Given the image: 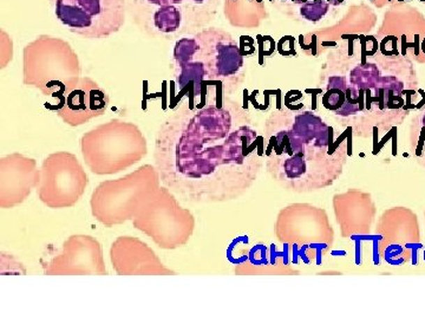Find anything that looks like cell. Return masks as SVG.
I'll return each mask as SVG.
<instances>
[{
    "label": "cell",
    "instance_id": "e0dca14e",
    "mask_svg": "<svg viewBox=\"0 0 425 319\" xmlns=\"http://www.w3.org/2000/svg\"><path fill=\"white\" fill-rule=\"evenodd\" d=\"M249 262L253 265H267L269 260L266 258V246L257 245L249 252Z\"/></svg>",
    "mask_w": 425,
    "mask_h": 319
},
{
    "label": "cell",
    "instance_id": "ffe728a7",
    "mask_svg": "<svg viewBox=\"0 0 425 319\" xmlns=\"http://www.w3.org/2000/svg\"><path fill=\"white\" fill-rule=\"evenodd\" d=\"M281 257L283 259V265H288L290 259H288V244H283V252H276V245H271V265H276V258Z\"/></svg>",
    "mask_w": 425,
    "mask_h": 319
},
{
    "label": "cell",
    "instance_id": "f546056e",
    "mask_svg": "<svg viewBox=\"0 0 425 319\" xmlns=\"http://www.w3.org/2000/svg\"><path fill=\"white\" fill-rule=\"evenodd\" d=\"M348 140V155L351 156L352 155V131H350L349 136L346 138Z\"/></svg>",
    "mask_w": 425,
    "mask_h": 319
},
{
    "label": "cell",
    "instance_id": "cb8c5ba5",
    "mask_svg": "<svg viewBox=\"0 0 425 319\" xmlns=\"http://www.w3.org/2000/svg\"><path fill=\"white\" fill-rule=\"evenodd\" d=\"M311 250H315V264L320 266L322 264V251L327 248V244L325 242H312L308 245Z\"/></svg>",
    "mask_w": 425,
    "mask_h": 319
},
{
    "label": "cell",
    "instance_id": "836d02e7",
    "mask_svg": "<svg viewBox=\"0 0 425 319\" xmlns=\"http://www.w3.org/2000/svg\"><path fill=\"white\" fill-rule=\"evenodd\" d=\"M377 134H378V133H377V128H375V138H373V140H375V142H373V149H375V147L378 146V141H377Z\"/></svg>",
    "mask_w": 425,
    "mask_h": 319
},
{
    "label": "cell",
    "instance_id": "7c38bea8",
    "mask_svg": "<svg viewBox=\"0 0 425 319\" xmlns=\"http://www.w3.org/2000/svg\"><path fill=\"white\" fill-rule=\"evenodd\" d=\"M285 174L290 179L300 177L306 172V162L304 158V153H297L291 158H288L283 163Z\"/></svg>",
    "mask_w": 425,
    "mask_h": 319
},
{
    "label": "cell",
    "instance_id": "8d00e7d4",
    "mask_svg": "<svg viewBox=\"0 0 425 319\" xmlns=\"http://www.w3.org/2000/svg\"><path fill=\"white\" fill-rule=\"evenodd\" d=\"M423 255H424V257H423V258H424V260H425V251H424V254H423Z\"/></svg>",
    "mask_w": 425,
    "mask_h": 319
},
{
    "label": "cell",
    "instance_id": "1f68e13d",
    "mask_svg": "<svg viewBox=\"0 0 425 319\" xmlns=\"http://www.w3.org/2000/svg\"><path fill=\"white\" fill-rule=\"evenodd\" d=\"M346 254H348V252H346V251L336 250L332 251V252H331V255H334V257H345Z\"/></svg>",
    "mask_w": 425,
    "mask_h": 319
},
{
    "label": "cell",
    "instance_id": "4fadbf2b",
    "mask_svg": "<svg viewBox=\"0 0 425 319\" xmlns=\"http://www.w3.org/2000/svg\"><path fill=\"white\" fill-rule=\"evenodd\" d=\"M345 101H346L345 91L338 90V89H329V90H327V93L322 97V105L326 109H329V110L337 112L338 109H341L343 107Z\"/></svg>",
    "mask_w": 425,
    "mask_h": 319
},
{
    "label": "cell",
    "instance_id": "8fae6325",
    "mask_svg": "<svg viewBox=\"0 0 425 319\" xmlns=\"http://www.w3.org/2000/svg\"><path fill=\"white\" fill-rule=\"evenodd\" d=\"M329 4L324 0H314L312 3H305L300 8V15L308 22H319L329 12Z\"/></svg>",
    "mask_w": 425,
    "mask_h": 319
},
{
    "label": "cell",
    "instance_id": "d6a6232c",
    "mask_svg": "<svg viewBox=\"0 0 425 319\" xmlns=\"http://www.w3.org/2000/svg\"><path fill=\"white\" fill-rule=\"evenodd\" d=\"M345 0H329V3L331 4L334 5V6H338V5L343 4Z\"/></svg>",
    "mask_w": 425,
    "mask_h": 319
},
{
    "label": "cell",
    "instance_id": "83f0119b",
    "mask_svg": "<svg viewBox=\"0 0 425 319\" xmlns=\"http://www.w3.org/2000/svg\"><path fill=\"white\" fill-rule=\"evenodd\" d=\"M353 242H356V265H361V240L360 239H355Z\"/></svg>",
    "mask_w": 425,
    "mask_h": 319
},
{
    "label": "cell",
    "instance_id": "ba28073f",
    "mask_svg": "<svg viewBox=\"0 0 425 319\" xmlns=\"http://www.w3.org/2000/svg\"><path fill=\"white\" fill-rule=\"evenodd\" d=\"M58 49L40 50L38 54L29 47L24 51V82L38 88L44 95L57 96L73 78L80 77V66H66V61L77 57L73 51H66L61 57H56Z\"/></svg>",
    "mask_w": 425,
    "mask_h": 319
},
{
    "label": "cell",
    "instance_id": "ac0fdd59",
    "mask_svg": "<svg viewBox=\"0 0 425 319\" xmlns=\"http://www.w3.org/2000/svg\"><path fill=\"white\" fill-rule=\"evenodd\" d=\"M314 144L315 147H329V149L334 144V128L327 127V129L322 131V134H319Z\"/></svg>",
    "mask_w": 425,
    "mask_h": 319
},
{
    "label": "cell",
    "instance_id": "2e32d148",
    "mask_svg": "<svg viewBox=\"0 0 425 319\" xmlns=\"http://www.w3.org/2000/svg\"><path fill=\"white\" fill-rule=\"evenodd\" d=\"M351 239H352V240H355V239H360L361 242H364V240H371L372 244H373V247H372L373 264L377 266L380 265V242L383 240V237H382V235H352Z\"/></svg>",
    "mask_w": 425,
    "mask_h": 319
},
{
    "label": "cell",
    "instance_id": "4dcf8cb0",
    "mask_svg": "<svg viewBox=\"0 0 425 319\" xmlns=\"http://www.w3.org/2000/svg\"><path fill=\"white\" fill-rule=\"evenodd\" d=\"M392 155L397 156V131H395V134L392 136Z\"/></svg>",
    "mask_w": 425,
    "mask_h": 319
},
{
    "label": "cell",
    "instance_id": "603a6c76",
    "mask_svg": "<svg viewBox=\"0 0 425 319\" xmlns=\"http://www.w3.org/2000/svg\"><path fill=\"white\" fill-rule=\"evenodd\" d=\"M329 89H338V90L346 91V89H348L346 78L341 77V76H334V77L329 78L327 90H329Z\"/></svg>",
    "mask_w": 425,
    "mask_h": 319
},
{
    "label": "cell",
    "instance_id": "5bb4252c",
    "mask_svg": "<svg viewBox=\"0 0 425 319\" xmlns=\"http://www.w3.org/2000/svg\"><path fill=\"white\" fill-rule=\"evenodd\" d=\"M403 251H404L403 247L399 246V245H391V246L387 247L385 253H384L385 262L392 266L403 265L405 262V259L402 257L397 258L398 255H402Z\"/></svg>",
    "mask_w": 425,
    "mask_h": 319
},
{
    "label": "cell",
    "instance_id": "9c48e42d",
    "mask_svg": "<svg viewBox=\"0 0 425 319\" xmlns=\"http://www.w3.org/2000/svg\"><path fill=\"white\" fill-rule=\"evenodd\" d=\"M292 129L305 141V143H308L312 140L317 139L319 134H322V131L327 129V126L318 116L313 115L311 112H304L301 115L295 117V124Z\"/></svg>",
    "mask_w": 425,
    "mask_h": 319
},
{
    "label": "cell",
    "instance_id": "8992f818",
    "mask_svg": "<svg viewBox=\"0 0 425 319\" xmlns=\"http://www.w3.org/2000/svg\"><path fill=\"white\" fill-rule=\"evenodd\" d=\"M87 184V174L73 155H51L43 163L39 196L50 207H68L78 201Z\"/></svg>",
    "mask_w": 425,
    "mask_h": 319
},
{
    "label": "cell",
    "instance_id": "277c9868",
    "mask_svg": "<svg viewBox=\"0 0 425 319\" xmlns=\"http://www.w3.org/2000/svg\"><path fill=\"white\" fill-rule=\"evenodd\" d=\"M50 4L63 27L88 39L119 32L128 13L126 0H52Z\"/></svg>",
    "mask_w": 425,
    "mask_h": 319
},
{
    "label": "cell",
    "instance_id": "52a82bcc",
    "mask_svg": "<svg viewBox=\"0 0 425 319\" xmlns=\"http://www.w3.org/2000/svg\"><path fill=\"white\" fill-rule=\"evenodd\" d=\"M57 115L66 124L77 127L104 115L109 107L107 91L89 77H76L58 94Z\"/></svg>",
    "mask_w": 425,
    "mask_h": 319
},
{
    "label": "cell",
    "instance_id": "e575fe53",
    "mask_svg": "<svg viewBox=\"0 0 425 319\" xmlns=\"http://www.w3.org/2000/svg\"><path fill=\"white\" fill-rule=\"evenodd\" d=\"M292 1H294L297 4H303V3H307V0H292Z\"/></svg>",
    "mask_w": 425,
    "mask_h": 319
},
{
    "label": "cell",
    "instance_id": "5b68a950",
    "mask_svg": "<svg viewBox=\"0 0 425 319\" xmlns=\"http://www.w3.org/2000/svg\"><path fill=\"white\" fill-rule=\"evenodd\" d=\"M148 165L140 168L124 179L115 182H105L92 194V214L100 223L112 225L131 219L141 208V199L148 201L155 189L150 187L142 189L144 186L155 184L160 179L157 172H153L146 180L142 177L146 174ZM154 187V186H153Z\"/></svg>",
    "mask_w": 425,
    "mask_h": 319
},
{
    "label": "cell",
    "instance_id": "30bf717a",
    "mask_svg": "<svg viewBox=\"0 0 425 319\" xmlns=\"http://www.w3.org/2000/svg\"><path fill=\"white\" fill-rule=\"evenodd\" d=\"M380 78V70L371 63H361L351 73V83L360 90L375 89Z\"/></svg>",
    "mask_w": 425,
    "mask_h": 319
},
{
    "label": "cell",
    "instance_id": "7402d4cb",
    "mask_svg": "<svg viewBox=\"0 0 425 319\" xmlns=\"http://www.w3.org/2000/svg\"><path fill=\"white\" fill-rule=\"evenodd\" d=\"M308 248H310L308 245H304L301 248H298V245H297V244L293 245V260H292V262H293L294 265L298 264V258H301L303 262H305L306 265L310 264V259H308L306 255V251L308 250Z\"/></svg>",
    "mask_w": 425,
    "mask_h": 319
},
{
    "label": "cell",
    "instance_id": "44dd1931",
    "mask_svg": "<svg viewBox=\"0 0 425 319\" xmlns=\"http://www.w3.org/2000/svg\"><path fill=\"white\" fill-rule=\"evenodd\" d=\"M360 110H363V109L360 108L359 104L350 103L348 101H345L343 107L338 109L336 114L339 116H350L355 115L356 112H360Z\"/></svg>",
    "mask_w": 425,
    "mask_h": 319
},
{
    "label": "cell",
    "instance_id": "d4e9b609",
    "mask_svg": "<svg viewBox=\"0 0 425 319\" xmlns=\"http://www.w3.org/2000/svg\"><path fill=\"white\" fill-rule=\"evenodd\" d=\"M405 248H409L411 250V262H412V265L417 266L418 265V259H417V251L421 250L422 247H423V244L421 242H406Z\"/></svg>",
    "mask_w": 425,
    "mask_h": 319
},
{
    "label": "cell",
    "instance_id": "4316f807",
    "mask_svg": "<svg viewBox=\"0 0 425 319\" xmlns=\"http://www.w3.org/2000/svg\"><path fill=\"white\" fill-rule=\"evenodd\" d=\"M350 131H352V128H348V129H346V131H345L344 134L341 135V136H339V138H338L337 141H336V142L332 144V147H331V148H329V151H327V153H329V155L334 154V151L337 150L338 146H339V144H341V142H343V141H344V140L346 139L348 136H349Z\"/></svg>",
    "mask_w": 425,
    "mask_h": 319
},
{
    "label": "cell",
    "instance_id": "f35d334b",
    "mask_svg": "<svg viewBox=\"0 0 425 319\" xmlns=\"http://www.w3.org/2000/svg\"><path fill=\"white\" fill-rule=\"evenodd\" d=\"M424 262H425V260H424Z\"/></svg>",
    "mask_w": 425,
    "mask_h": 319
},
{
    "label": "cell",
    "instance_id": "74e56055",
    "mask_svg": "<svg viewBox=\"0 0 425 319\" xmlns=\"http://www.w3.org/2000/svg\"><path fill=\"white\" fill-rule=\"evenodd\" d=\"M50 1H52V0H50Z\"/></svg>",
    "mask_w": 425,
    "mask_h": 319
},
{
    "label": "cell",
    "instance_id": "3957f363",
    "mask_svg": "<svg viewBox=\"0 0 425 319\" xmlns=\"http://www.w3.org/2000/svg\"><path fill=\"white\" fill-rule=\"evenodd\" d=\"M112 127V121L82 139L83 158L94 173H119L147 154L146 141L137 128L131 124L124 134H117Z\"/></svg>",
    "mask_w": 425,
    "mask_h": 319
},
{
    "label": "cell",
    "instance_id": "484cf974",
    "mask_svg": "<svg viewBox=\"0 0 425 319\" xmlns=\"http://www.w3.org/2000/svg\"><path fill=\"white\" fill-rule=\"evenodd\" d=\"M396 131H397V128H392V129H391V131H389V133H387L385 136H384L383 139H382V141H380V142H378V146L375 147V149H373V151H372V154H380V150L383 149V147L387 144V141H389V140L390 139H392V136H394V134H395Z\"/></svg>",
    "mask_w": 425,
    "mask_h": 319
},
{
    "label": "cell",
    "instance_id": "f1b7e54d",
    "mask_svg": "<svg viewBox=\"0 0 425 319\" xmlns=\"http://www.w3.org/2000/svg\"><path fill=\"white\" fill-rule=\"evenodd\" d=\"M423 146H424V129H422L421 136H419V142H418L417 149H416V155H417V156H421Z\"/></svg>",
    "mask_w": 425,
    "mask_h": 319
},
{
    "label": "cell",
    "instance_id": "6da1fadb",
    "mask_svg": "<svg viewBox=\"0 0 425 319\" xmlns=\"http://www.w3.org/2000/svg\"><path fill=\"white\" fill-rule=\"evenodd\" d=\"M262 141L247 126L233 131V116L221 104L182 105L157 131L155 168L167 188L184 200H200L221 168L241 167L255 149L262 156Z\"/></svg>",
    "mask_w": 425,
    "mask_h": 319
},
{
    "label": "cell",
    "instance_id": "9a60e30c",
    "mask_svg": "<svg viewBox=\"0 0 425 319\" xmlns=\"http://www.w3.org/2000/svg\"><path fill=\"white\" fill-rule=\"evenodd\" d=\"M375 89H384L385 91H394L395 94L402 93L403 83L396 77H380L377 82Z\"/></svg>",
    "mask_w": 425,
    "mask_h": 319
},
{
    "label": "cell",
    "instance_id": "7a4b0ae2",
    "mask_svg": "<svg viewBox=\"0 0 425 319\" xmlns=\"http://www.w3.org/2000/svg\"><path fill=\"white\" fill-rule=\"evenodd\" d=\"M209 0H126L136 27L151 38L177 40L192 35L199 10Z\"/></svg>",
    "mask_w": 425,
    "mask_h": 319
},
{
    "label": "cell",
    "instance_id": "d6986e66",
    "mask_svg": "<svg viewBox=\"0 0 425 319\" xmlns=\"http://www.w3.org/2000/svg\"><path fill=\"white\" fill-rule=\"evenodd\" d=\"M288 135L293 153H294V154H297V153H304V149H305L304 143H305V141H304L297 133H294L293 129H292L291 131H288Z\"/></svg>",
    "mask_w": 425,
    "mask_h": 319
},
{
    "label": "cell",
    "instance_id": "d590c367",
    "mask_svg": "<svg viewBox=\"0 0 425 319\" xmlns=\"http://www.w3.org/2000/svg\"><path fill=\"white\" fill-rule=\"evenodd\" d=\"M423 124H424V127H425V115H424V119H423Z\"/></svg>",
    "mask_w": 425,
    "mask_h": 319
}]
</instances>
